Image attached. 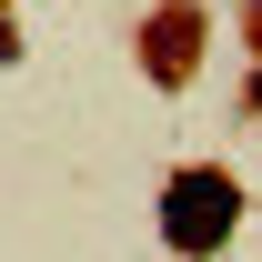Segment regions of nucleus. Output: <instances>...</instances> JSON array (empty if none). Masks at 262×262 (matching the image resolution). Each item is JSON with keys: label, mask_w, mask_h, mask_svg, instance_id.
Segmentation results:
<instances>
[{"label": "nucleus", "mask_w": 262, "mask_h": 262, "mask_svg": "<svg viewBox=\"0 0 262 262\" xmlns=\"http://www.w3.org/2000/svg\"><path fill=\"white\" fill-rule=\"evenodd\" d=\"M192 31H202L192 10H171L162 31H151V71H162V81H182V71H192Z\"/></svg>", "instance_id": "obj_2"}, {"label": "nucleus", "mask_w": 262, "mask_h": 262, "mask_svg": "<svg viewBox=\"0 0 262 262\" xmlns=\"http://www.w3.org/2000/svg\"><path fill=\"white\" fill-rule=\"evenodd\" d=\"M232 222H242V192H232V171H182V182L162 192V232H171V252H212Z\"/></svg>", "instance_id": "obj_1"}, {"label": "nucleus", "mask_w": 262, "mask_h": 262, "mask_svg": "<svg viewBox=\"0 0 262 262\" xmlns=\"http://www.w3.org/2000/svg\"><path fill=\"white\" fill-rule=\"evenodd\" d=\"M252 40H262V0H252Z\"/></svg>", "instance_id": "obj_3"}]
</instances>
